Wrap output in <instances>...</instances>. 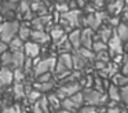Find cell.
I'll return each mask as SVG.
<instances>
[{
	"mask_svg": "<svg viewBox=\"0 0 128 113\" xmlns=\"http://www.w3.org/2000/svg\"><path fill=\"white\" fill-rule=\"evenodd\" d=\"M25 54L24 51H14L11 52V68L14 69H22L25 63Z\"/></svg>",
	"mask_w": 128,
	"mask_h": 113,
	"instance_id": "4fadbf2b",
	"label": "cell"
},
{
	"mask_svg": "<svg viewBox=\"0 0 128 113\" xmlns=\"http://www.w3.org/2000/svg\"><path fill=\"white\" fill-rule=\"evenodd\" d=\"M0 68H2V65H0Z\"/></svg>",
	"mask_w": 128,
	"mask_h": 113,
	"instance_id": "c3c4849f",
	"label": "cell"
},
{
	"mask_svg": "<svg viewBox=\"0 0 128 113\" xmlns=\"http://www.w3.org/2000/svg\"><path fill=\"white\" fill-rule=\"evenodd\" d=\"M52 81V74L51 73H43L36 77V83H48Z\"/></svg>",
	"mask_w": 128,
	"mask_h": 113,
	"instance_id": "e575fe53",
	"label": "cell"
},
{
	"mask_svg": "<svg viewBox=\"0 0 128 113\" xmlns=\"http://www.w3.org/2000/svg\"><path fill=\"white\" fill-rule=\"evenodd\" d=\"M47 101H48L50 107H52V109H55V110H59V109H61V99H58V96H56L55 94H51V95H48V96H47Z\"/></svg>",
	"mask_w": 128,
	"mask_h": 113,
	"instance_id": "484cf974",
	"label": "cell"
},
{
	"mask_svg": "<svg viewBox=\"0 0 128 113\" xmlns=\"http://www.w3.org/2000/svg\"><path fill=\"white\" fill-rule=\"evenodd\" d=\"M40 109H42L43 113H50V105H48V101H47V96H42V98L37 101Z\"/></svg>",
	"mask_w": 128,
	"mask_h": 113,
	"instance_id": "1f68e13d",
	"label": "cell"
},
{
	"mask_svg": "<svg viewBox=\"0 0 128 113\" xmlns=\"http://www.w3.org/2000/svg\"><path fill=\"white\" fill-rule=\"evenodd\" d=\"M30 40L33 41V43L36 44H46L48 43V40H50V36L47 35L46 32H43V30H32L30 33Z\"/></svg>",
	"mask_w": 128,
	"mask_h": 113,
	"instance_id": "9a60e30c",
	"label": "cell"
},
{
	"mask_svg": "<svg viewBox=\"0 0 128 113\" xmlns=\"http://www.w3.org/2000/svg\"><path fill=\"white\" fill-rule=\"evenodd\" d=\"M120 101H122L128 106V85L120 88Z\"/></svg>",
	"mask_w": 128,
	"mask_h": 113,
	"instance_id": "d590c367",
	"label": "cell"
},
{
	"mask_svg": "<svg viewBox=\"0 0 128 113\" xmlns=\"http://www.w3.org/2000/svg\"><path fill=\"white\" fill-rule=\"evenodd\" d=\"M70 55H72V66H73V69H76V72L83 70V69L87 66L88 61L84 59V58L81 57L77 51H74L73 54H70Z\"/></svg>",
	"mask_w": 128,
	"mask_h": 113,
	"instance_id": "5bb4252c",
	"label": "cell"
},
{
	"mask_svg": "<svg viewBox=\"0 0 128 113\" xmlns=\"http://www.w3.org/2000/svg\"><path fill=\"white\" fill-rule=\"evenodd\" d=\"M113 32L114 30L112 29V26H109V25H100L98 28V39H95V40H100L102 43H108L109 39L113 35Z\"/></svg>",
	"mask_w": 128,
	"mask_h": 113,
	"instance_id": "7c38bea8",
	"label": "cell"
},
{
	"mask_svg": "<svg viewBox=\"0 0 128 113\" xmlns=\"http://www.w3.org/2000/svg\"><path fill=\"white\" fill-rule=\"evenodd\" d=\"M0 65L2 68H8L11 66V52L10 51H6L4 54L0 55Z\"/></svg>",
	"mask_w": 128,
	"mask_h": 113,
	"instance_id": "4316f807",
	"label": "cell"
},
{
	"mask_svg": "<svg viewBox=\"0 0 128 113\" xmlns=\"http://www.w3.org/2000/svg\"><path fill=\"white\" fill-rule=\"evenodd\" d=\"M40 98H42V94H40L39 91H36V90H32V91L28 92V101L30 102V103H36Z\"/></svg>",
	"mask_w": 128,
	"mask_h": 113,
	"instance_id": "d6a6232c",
	"label": "cell"
},
{
	"mask_svg": "<svg viewBox=\"0 0 128 113\" xmlns=\"http://www.w3.org/2000/svg\"><path fill=\"white\" fill-rule=\"evenodd\" d=\"M30 33H32V29L28 26V25H20V29H18V33H17V37L21 39L24 43L30 39Z\"/></svg>",
	"mask_w": 128,
	"mask_h": 113,
	"instance_id": "44dd1931",
	"label": "cell"
},
{
	"mask_svg": "<svg viewBox=\"0 0 128 113\" xmlns=\"http://www.w3.org/2000/svg\"><path fill=\"white\" fill-rule=\"evenodd\" d=\"M112 84H114L118 88L127 87L128 85V76H124L122 73H116L112 77Z\"/></svg>",
	"mask_w": 128,
	"mask_h": 113,
	"instance_id": "ffe728a7",
	"label": "cell"
},
{
	"mask_svg": "<svg viewBox=\"0 0 128 113\" xmlns=\"http://www.w3.org/2000/svg\"><path fill=\"white\" fill-rule=\"evenodd\" d=\"M114 33L117 35V37L121 41H127L128 40V24L127 22H120L116 26Z\"/></svg>",
	"mask_w": 128,
	"mask_h": 113,
	"instance_id": "ac0fdd59",
	"label": "cell"
},
{
	"mask_svg": "<svg viewBox=\"0 0 128 113\" xmlns=\"http://www.w3.org/2000/svg\"><path fill=\"white\" fill-rule=\"evenodd\" d=\"M56 113H72V112H68V110H65V109H59Z\"/></svg>",
	"mask_w": 128,
	"mask_h": 113,
	"instance_id": "f6af8a7d",
	"label": "cell"
},
{
	"mask_svg": "<svg viewBox=\"0 0 128 113\" xmlns=\"http://www.w3.org/2000/svg\"><path fill=\"white\" fill-rule=\"evenodd\" d=\"M83 99L86 106H99L103 105L108 101V95H105L103 92H99L96 90H91V88H87L83 91Z\"/></svg>",
	"mask_w": 128,
	"mask_h": 113,
	"instance_id": "3957f363",
	"label": "cell"
},
{
	"mask_svg": "<svg viewBox=\"0 0 128 113\" xmlns=\"http://www.w3.org/2000/svg\"><path fill=\"white\" fill-rule=\"evenodd\" d=\"M124 7H125V3H122V2H114V3H110V4L108 6V11L113 17H116L118 13H121Z\"/></svg>",
	"mask_w": 128,
	"mask_h": 113,
	"instance_id": "603a6c76",
	"label": "cell"
},
{
	"mask_svg": "<svg viewBox=\"0 0 128 113\" xmlns=\"http://www.w3.org/2000/svg\"><path fill=\"white\" fill-rule=\"evenodd\" d=\"M55 8H56V11H58V13H62V14L68 13V11L70 10L69 3H56V4H55Z\"/></svg>",
	"mask_w": 128,
	"mask_h": 113,
	"instance_id": "8d00e7d4",
	"label": "cell"
},
{
	"mask_svg": "<svg viewBox=\"0 0 128 113\" xmlns=\"http://www.w3.org/2000/svg\"><path fill=\"white\" fill-rule=\"evenodd\" d=\"M22 51H24V54H25L26 58L34 59V58L39 57V54H40V46L36 43H33V41H26V43H24Z\"/></svg>",
	"mask_w": 128,
	"mask_h": 113,
	"instance_id": "30bf717a",
	"label": "cell"
},
{
	"mask_svg": "<svg viewBox=\"0 0 128 113\" xmlns=\"http://www.w3.org/2000/svg\"><path fill=\"white\" fill-rule=\"evenodd\" d=\"M103 18H105V14H102V13H92V14H88V15L84 18V21H83V24L86 25L88 29H91V30H96L98 28L102 25V21H103Z\"/></svg>",
	"mask_w": 128,
	"mask_h": 113,
	"instance_id": "52a82bcc",
	"label": "cell"
},
{
	"mask_svg": "<svg viewBox=\"0 0 128 113\" xmlns=\"http://www.w3.org/2000/svg\"><path fill=\"white\" fill-rule=\"evenodd\" d=\"M70 69H73L72 66V55L70 54H61L59 58L56 59L55 63V74L58 79H66L69 76V72Z\"/></svg>",
	"mask_w": 128,
	"mask_h": 113,
	"instance_id": "7a4b0ae2",
	"label": "cell"
},
{
	"mask_svg": "<svg viewBox=\"0 0 128 113\" xmlns=\"http://www.w3.org/2000/svg\"><path fill=\"white\" fill-rule=\"evenodd\" d=\"M20 22L12 19V21H7L4 24L0 25V41L8 44L14 37H17L18 29H20Z\"/></svg>",
	"mask_w": 128,
	"mask_h": 113,
	"instance_id": "6da1fadb",
	"label": "cell"
},
{
	"mask_svg": "<svg viewBox=\"0 0 128 113\" xmlns=\"http://www.w3.org/2000/svg\"><path fill=\"white\" fill-rule=\"evenodd\" d=\"M20 11L25 15V14H28V13H30V3L29 2H22V3H20Z\"/></svg>",
	"mask_w": 128,
	"mask_h": 113,
	"instance_id": "f35d334b",
	"label": "cell"
},
{
	"mask_svg": "<svg viewBox=\"0 0 128 113\" xmlns=\"http://www.w3.org/2000/svg\"><path fill=\"white\" fill-rule=\"evenodd\" d=\"M12 76H14V81L15 83H22L24 80H25V73H24L22 69H14Z\"/></svg>",
	"mask_w": 128,
	"mask_h": 113,
	"instance_id": "836d02e7",
	"label": "cell"
},
{
	"mask_svg": "<svg viewBox=\"0 0 128 113\" xmlns=\"http://www.w3.org/2000/svg\"><path fill=\"white\" fill-rule=\"evenodd\" d=\"M51 21V17L47 15H42V17H37V18L30 19V25L32 30H43L44 32V26H47V24Z\"/></svg>",
	"mask_w": 128,
	"mask_h": 113,
	"instance_id": "8fae6325",
	"label": "cell"
},
{
	"mask_svg": "<svg viewBox=\"0 0 128 113\" xmlns=\"http://www.w3.org/2000/svg\"><path fill=\"white\" fill-rule=\"evenodd\" d=\"M120 112H121V107L117 106L114 102H112V103L109 105V107L106 109V113H120Z\"/></svg>",
	"mask_w": 128,
	"mask_h": 113,
	"instance_id": "60d3db41",
	"label": "cell"
},
{
	"mask_svg": "<svg viewBox=\"0 0 128 113\" xmlns=\"http://www.w3.org/2000/svg\"><path fill=\"white\" fill-rule=\"evenodd\" d=\"M91 50H92V51H95V54H96V52H102V51H108V44L102 43L100 40H94Z\"/></svg>",
	"mask_w": 128,
	"mask_h": 113,
	"instance_id": "83f0119b",
	"label": "cell"
},
{
	"mask_svg": "<svg viewBox=\"0 0 128 113\" xmlns=\"http://www.w3.org/2000/svg\"><path fill=\"white\" fill-rule=\"evenodd\" d=\"M121 73L124 76H128V54H125L122 57V62H121Z\"/></svg>",
	"mask_w": 128,
	"mask_h": 113,
	"instance_id": "74e56055",
	"label": "cell"
},
{
	"mask_svg": "<svg viewBox=\"0 0 128 113\" xmlns=\"http://www.w3.org/2000/svg\"><path fill=\"white\" fill-rule=\"evenodd\" d=\"M80 33H81L80 29H74L66 36L68 41L70 43V46H72V48L74 50V51L80 48Z\"/></svg>",
	"mask_w": 128,
	"mask_h": 113,
	"instance_id": "2e32d148",
	"label": "cell"
},
{
	"mask_svg": "<svg viewBox=\"0 0 128 113\" xmlns=\"http://www.w3.org/2000/svg\"><path fill=\"white\" fill-rule=\"evenodd\" d=\"M108 96L112 99V102H114V103L120 102V88L110 83L109 87H108Z\"/></svg>",
	"mask_w": 128,
	"mask_h": 113,
	"instance_id": "7402d4cb",
	"label": "cell"
},
{
	"mask_svg": "<svg viewBox=\"0 0 128 113\" xmlns=\"http://www.w3.org/2000/svg\"><path fill=\"white\" fill-rule=\"evenodd\" d=\"M109 59H110V55H109L108 51H102V52H96V54H95V61H96V62L109 63Z\"/></svg>",
	"mask_w": 128,
	"mask_h": 113,
	"instance_id": "f546056e",
	"label": "cell"
},
{
	"mask_svg": "<svg viewBox=\"0 0 128 113\" xmlns=\"http://www.w3.org/2000/svg\"><path fill=\"white\" fill-rule=\"evenodd\" d=\"M78 91H80V84H78L77 81H68V83H65V84H62L61 87L56 90L55 95L58 96V99H61V102H62L64 99L77 94Z\"/></svg>",
	"mask_w": 128,
	"mask_h": 113,
	"instance_id": "5b68a950",
	"label": "cell"
},
{
	"mask_svg": "<svg viewBox=\"0 0 128 113\" xmlns=\"http://www.w3.org/2000/svg\"><path fill=\"white\" fill-rule=\"evenodd\" d=\"M2 113H22V112H21V107L18 106V105H12V106H10V107L3 109Z\"/></svg>",
	"mask_w": 128,
	"mask_h": 113,
	"instance_id": "ab89813d",
	"label": "cell"
},
{
	"mask_svg": "<svg viewBox=\"0 0 128 113\" xmlns=\"http://www.w3.org/2000/svg\"><path fill=\"white\" fill-rule=\"evenodd\" d=\"M120 113H128V112H127V109H121V112H120Z\"/></svg>",
	"mask_w": 128,
	"mask_h": 113,
	"instance_id": "7dc6e473",
	"label": "cell"
},
{
	"mask_svg": "<svg viewBox=\"0 0 128 113\" xmlns=\"http://www.w3.org/2000/svg\"><path fill=\"white\" fill-rule=\"evenodd\" d=\"M106 44H108V52H109V55H112V57L124 54V52H122V41L117 37V35L114 32H113L112 37L109 39V41Z\"/></svg>",
	"mask_w": 128,
	"mask_h": 113,
	"instance_id": "ba28073f",
	"label": "cell"
},
{
	"mask_svg": "<svg viewBox=\"0 0 128 113\" xmlns=\"http://www.w3.org/2000/svg\"><path fill=\"white\" fill-rule=\"evenodd\" d=\"M14 80V76H12V70L8 68H0V81L3 83L4 85H10Z\"/></svg>",
	"mask_w": 128,
	"mask_h": 113,
	"instance_id": "e0dca14e",
	"label": "cell"
},
{
	"mask_svg": "<svg viewBox=\"0 0 128 113\" xmlns=\"http://www.w3.org/2000/svg\"><path fill=\"white\" fill-rule=\"evenodd\" d=\"M65 35V29L61 26V25H52V26H50V37L54 40V43L55 41H58L59 39H62Z\"/></svg>",
	"mask_w": 128,
	"mask_h": 113,
	"instance_id": "d6986e66",
	"label": "cell"
},
{
	"mask_svg": "<svg viewBox=\"0 0 128 113\" xmlns=\"http://www.w3.org/2000/svg\"><path fill=\"white\" fill-rule=\"evenodd\" d=\"M4 90H6V85H4V84H3V83L0 81V94L3 92V91H4Z\"/></svg>",
	"mask_w": 128,
	"mask_h": 113,
	"instance_id": "ee69618b",
	"label": "cell"
},
{
	"mask_svg": "<svg viewBox=\"0 0 128 113\" xmlns=\"http://www.w3.org/2000/svg\"><path fill=\"white\" fill-rule=\"evenodd\" d=\"M125 51H127V54H128V40L125 41Z\"/></svg>",
	"mask_w": 128,
	"mask_h": 113,
	"instance_id": "bcb514c9",
	"label": "cell"
},
{
	"mask_svg": "<svg viewBox=\"0 0 128 113\" xmlns=\"http://www.w3.org/2000/svg\"><path fill=\"white\" fill-rule=\"evenodd\" d=\"M61 26L66 29H77V26H80L81 21H80V11L78 10H69L68 13L61 15Z\"/></svg>",
	"mask_w": 128,
	"mask_h": 113,
	"instance_id": "277c9868",
	"label": "cell"
},
{
	"mask_svg": "<svg viewBox=\"0 0 128 113\" xmlns=\"http://www.w3.org/2000/svg\"><path fill=\"white\" fill-rule=\"evenodd\" d=\"M7 46H8L10 52H14V51H22V48H24V41L21 40V39H18V37H14L8 44H7Z\"/></svg>",
	"mask_w": 128,
	"mask_h": 113,
	"instance_id": "cb8c5ba5",
	"label": "cell"
},
{
	"mask_svg": "<svg viewBox=\"0 0 128 113\" xmlns=\"http://www.w3.org/2000/svg\"><path fill=\"white\" fill-rule=\"evenodd\" d=\"M56 59L54 57H48L44 58V59H39V62L33 66V73L34 76H40L43 73H51V70H54L55 68Z\"/></svg>",
	"mask_w": 128,
	"mask_h": 113,
	"instance_id": "8992f818",
	"label": "cell"
},
{
	"mask_svg": "<svg viewBox=\"0 0 128 113\" xmlns=\"http://www.w3.org/2000/svg\"><path fill=\"white\" fill-rule=\"evenodd\" d=\"M109 24L117 26V25L120 24V21H118V18H117V17H110V18H109Z\"/></svg>",
	"mask_w": 128,
	"mask_h": 113,
	"instance_id": "7bdbcfd3",
	"label": "cell"
},
{
	"mask_svg": "<svg viewBox=\"0 0 128 113\" xmlns=\"http://www.w3.org/2000/svg\"><path fill=\"white\" fill-rule=\"evenodd\" d=\"M6 51H8V46L6 43H3V41H0V55L4 54Z\"/></svg>",
	"mask_w": 128,
	"mask_h": 113,
	"instance_id": "b9f144b4",
	"label": "cell"
},
{
	"mask_svg": "<svg viewBox=\"0 0 128 113\" xmlns=\"http://www.w3.org/2000/svg\"><path fill=\"white\" fill-rule=\"evenodd\" d=\"M94 40H95L94 39V30L88 29V28L81 30V33H80V47L81 48L91 50Z\"/></svg>",
	"mask_w": 128,
	"mask_h": 113,
	"instance_id": "9c48e42d",
	"label": "cell"
},
{
	"mask_svg": "<svg viewBox=\"0 0 128 113\" xmlns=\"http://www.w3.org/2000/svg\"><path fill=\"white\" fill-rule=\"evenodd\" d=\"M14 95L17 96V98L25 96V87L22 85V83H15L14 84Z\"/></svg>",
	"mask_w": 128,
	"mask_h": 113,
	"instance_id": "4dcf8cb0",
	"label": "cell"
},
{
	"mask_svg": "<svg viewBox=\"0 0 128 113\" xmlns=\"http://www.w3.org/2000/svg\"><path fill=\"white\" fill-rule=\"evenodd\" d=\"M76 51L78 52V54L81 55V57L84 58L86 61H90V59H95V54L94 52H91V50H87V48H78V50H76Z\"/></svg>",
	"mask_w": 128,
	"mask_h": 113,
	"instance_id": "f1b7e54d",
	"label": "cell"
},
{
	"mask_svg": "<svg viewBox=\"0 0 128 113\" xmlns=\"http://www.w3.org/2000/svg\"><path fill=\"white\" fill-rule=\"evenodd\" d=\"M34 88L33 90L39 91L40 94L42 92H47V91H51L54 88V83L52 81H48V83H34Z\"/></svg>",
	"mask_w": 128,
	"mask_h": 113,
	"instance_id": "d4e9b609",
	"label": "cell"
}]
</instances>
